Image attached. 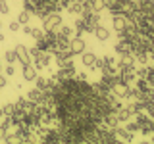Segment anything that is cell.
I'll return each mask as SVG.
<instances>
[{
  "instance_id": "cell-1",
  "label": "cell",
  "mask_w": 154,
  "mask_h": 144,
  "mask_svg": "<svg viewBox=\"0 0 154 144\" xmlns=\"http://www.w3.org/2000/svg\"><path fill=\"white\" fill-rule=\"evenodd\" d=\"M60 25H62V16L58 12H50L45 19H42V27H45V31H54V33H58Z\"/></svg>"
},
{
  "instance_id": "cell-2",
  "label": "cell",
  "mask_w": 154,
  "mask_h": 144,
  "mask_svg": "<svg viewBox=\"0 0 154 144\" xmlns=\"http://www.w3.org/2000/svg\"><path fill=\"white\" fill-rule=\"evenodd\" d=\"M112 23H114V27H116V31H123L125 27H127V23H129V17L127 16H123V14H116V16H112Z\"/></svg>"
},
{
  "instance_id": "cell-3",
  "label": "cell",
  "mask_w": 154,
  "mask_h": 144,
  "mask_svg": "<svg viewBox=\"0 0 154 144\" xmlns=\"http://www.w3.org/2000/svg\"><path fill=\"white\" fill-rule=\"evenodd\" d=\"M69 50L73 52V54H83L85 52V40L81 37H73L69 40Z\"/></svg>"
},
{
  "instance_id": "cell-4",
  "label": "cell",
  "mask_w": 154,
  "mask_h": 144,
  "mask_svg": "<svg viewBox=\"0 0 154 144\" xmlns=\"http://www.w3.org/2000/svg\"><path fill=\"white\" fill-rule=\"evenodd\" d=\"M14 50H16V56H17V60L21 62L23 65L31 62V54H29V50H27V48L23 46V44H17L16 48H14Z\"/></svg>"
},
{
  "instance_id": "cell-5",
  "label": "cell",
  "mask_w": 154,
  "mask_h": 144,
  "mask_svg": "<svg viewBox=\"0 0 154 144\" xmlns=\"http://www.w3.org/2000/svg\"><path fill=\"white\" fill-rule=\"evenodd\" d=\"M23 79L25 81H35L37 79V67L31 65V62L23 65Z\"/></svg>"
},
{
  "instance_id": "cell-6",
  "label": "cell",
  "mask_w": 154,
  "mask_h": 144,
  "mask_svg": "<svg viewBox=\"0 0 154 144\" xmlns=\"http://www.w3.org/2000/svg\"><path fill=\"white\" fill-rule=\"evenodd\" d=\"M94 37L98 38V40H108L110 38V31L106 27H102V25H96V29H94Z\"/></svg>"
},
{
  "instance_id": "cell-7",
  "label": "cell",
  "mask_w": 154,
  "mask_h": 144,
  "mask_svg": "<svg viewBox=\"0 0 154 144\" xmlns=\"http://www.w3.org/2000/svg\"><path fill=\"white\" fill-rule=\"evenodd\" d=\"M81 62H83L85 67H93L94 62H96V54H93V52H83V58H81Z\"/></svg>"
},
{
  "instance_id": "cell-8",
  "label": "cell",
  "mask_w": 154,
  "mask_h": 144,
  "mask_svg": "<svg viewBox=\"0 0 154 144\" xmlns=\"http://www.w3.org/2000/svg\"><path fill=\"white\" fill-rule=\"evenodd\" d=\"M27 100H31V102L38 104V102L42 100V90H41V88H33V90H29V92H27Z\"/></svg>"
},
{
  "instance_id": "cell-9",
  "label": "cell",
  "mask_w": 154,
  "mask_h": 144,
  "mask_svg": "<svg viewBox=\"0 0 154 144\" xmlns=\"http://www.w3.org/2000/svg\"><path fill=\"white\" fill-rule=\"evenodd\" d=\"M17 21L21 23V25L29 23V21H31V12H27V10H21V12H19V16H17Z\"/></svg>"
},
{
  "instance_id": "cell-10",
  "label": "cell",
  "mask_w": 154,
  "mask_h": 144,
  "mask_svg": "<svg viewBox=\"0 0 154 144\" xmlns=\"http://www.w3.org/2000/svg\"><path fill=\"white\" fill-rule=\"evenodd\" d=\"M58 33H60V35H64V37H75V31L71 27H67V25H60V29H58Z\"/></svg>"
},
{
  "instance_id": "cell-11",
  "label": "cell",
  "mask_w": 154,
  "mask_h": 144,
  "mask_svg": "<svg viewBox=\"0 0 154 144\" xmlns=\"http://www.w3.org/2000/svg\"><path fill=\"white\" fill-rule=\"evenodd\" d=\"M4 58H6V62H8V64H14V62L17 60L16 50H6V52H4Z\"/></svg>"
},
{
  "instance_id": "cell-12",
  "label": "cell",
  "mask_w": 154,
  "mask_h": 144,
  "mask_svg": "<svg viewBox=\"0 0 154 144\" xmlns=\"http://www.w3.org/2000/svg\"><path fill=\"white\" fill-rule=\"evenodd\" d=\"M2 112H4V115H12L14 112H16V104H6L2 108Z\"/></svg>"
},
{
  "instance_id": "cell-13",
  "label": "cell",
  "mask_w": 154,
  "mask_h": 144,
  "mask_svg": "<svg viewBox=\"0 0 154 144\" xmlns=\"http://www.w3.org/2000/svg\"><path fill=\"white\" fill-rule=\"evenodd\" d=\"M0 14H2V16L10 14V6H8V2H6V0H0Z\"/></svg>"
},
{
  "instance_id": "cell-14",
  "label": "cell",
  "mask_w": 154,
  "mask_h": 144,
  "mask_svg": "<svg viewBox=\"0 0 154 144\" xmlns=\"http://www.w3.org/2000/svg\"><path fill=\"white\" fill-rule=\"evenodd\" d=\"M37 88H41V90H45L46 88V85H48V81L46 79H42V77H37Z\"/></svg>"
},
{
  "instance_id": "cell-15",
  "label": "cell",
  "mask_w": 154,
  "mask_h": 144,
  "mask_svg": "<svg viewBox=\"0 0 154 144\" xmlns=\"http://www.w3.org/2000/svg\"><path fill=\"white\" fill-rule=\"evenodd\" d=\"M4 73H6V77H12L14 73H16V67H14V64H8L6 69H4Z\"/></svg>"
},
{
  "instance_id": "cell-16",
  "label": "cell",
  "mask_w": 154,
  "mask_h": 144,
  "mask_svg": "<svg viewBox=\"0 0 154 144\" xmlns=\"http://www.w3.org/2000/svg\"><path fill=\"white\" fill-rule=\"evenodd\" d=\"M19 29H21V23H19V21H12V23H10V31L17 33Z\"/></svg>"
},
{
  "instance_id": "cell-17",
  "label": "cell",
  "mask_w": 154,
  "mask_h": 144,
  "mask_svg": "<svg viewBox=\"0 0 154 144\" xmlns=\"http://www.w3.org/2000/svg\"><path fill=\"white\" fill-rule=\"evenodd\" d=\"M31 37H33V38H37V40H38V38L42 37V31H41V29H33V31H31Z\"/></svg>"
},
{
  "instance_id": "cell-18",
  "label": "cell",
  "mask_w": 154,
  "mask_h": 144,
  "mask_svg": "<svg viewBox=\"0 0 154 144\" xmlns=\"http://www.w3.org/2000/svg\"><path fill=\"white\" fill-rule=\"evenodd\" d=\"M21 29H23V33H25V35H31V31H33V27H31V25H27V23H25V25H23Z\"/></svg>"
},
{
  "instance_id": "cell-19",
  "label": "cell",
  "mask_w": 154,
  "mask_h": 144,
  "mask_svg": "<svg viewBox=\"0 0 154 144\" xmlns=\"http://www.w3.org/2000/svg\"><path fill=\"white\" fill-rule=\"evenodd\" d=\"M8 85V79L4 75H0V88H2V86H6Z\"/></svg>"
},
{
  "instance_id": "cell-20",
  "label": "cell",
  "mask_w": 154,
  "mask_h": 144,
  "mask_svg": "<svg viewBox=\"0 0 154 144\" xmlns=\"http://www.w3.org/2000/svg\"><path fill=\"white\" fill-rule=\"evenodd\" d=\"M137 129H139L137 123H129V125H127V131H137Z\"/></svg>"
},
{
  "instance_id": "cell-21",
  "label": "cell",
  "mask_w": 154,
  "mask_h": 144,
  "mask_svg": "<svg viewBox=\"0 0 154 144\" xmlns=\"http://www.w3.org/2000/svg\"><path fill=\"white\" fill-rule=\"evenodd\" d=\"M4 136H6V129L0 125V138H4Z\"/></svg>"
},
{
  "instance_id": "cell-22",
  "label": "cell",
  "mask_w": 154,
  "mask_h": 144,
  "mask_svg": "<svg viewBox=\"0 0 154 144\" xmlns=\"http://www.w3.org/2000/svg\"><path fill=\"white\" fill-rule=\"evenodd\" d=\"M4 40H6V37H4V33L0 31V42H4Z\"/></svg>"
},
{
  "instance_id": "cell-23",
  "label": "cell",
  "mask_w": 154,
  "mask_h": 144,
  "mask_svg": "<svg viewBox=\"0 0 154 144\" xmlns=\"http://www.w3.org/2000/svg\"><path fill=\"white\" fill-rule=\"evenodd\" d=\"M2 115H4V112H2V110H0V117H2Z\"/></svg>"
},
{
  "instance_id": "cell-24",
  "label": "cell",
  "mask_w": 154,
  "mask_h": 144,
  "mask_svg": "<svg viewBox=\"0 0 154 144\" xmlns=\"http://www.w3.org/2000/svg\"><path fill=\"white\" fill-rule=\"evenodd\" d=\"M148 2H150V4H154V0H148Z\"/></svg>"
},
{
  "instance_id": "cell-25",
  "label": "cell",
  "mask_w": 154,
  "mask_h": 144,
  "mask_svg": "<svg viewBox=\"0 0 154 144\" xmlns=\"http://www.w3.org/2000/svg\"><path fill=\"white\" fill-rule=\"evenodd\" d=\"M0 27H2V21H0Z\"/></svg>"
},
{
  "instance_id": "cell-26",
  "label": "cell",
  "mask_w": 154,
  "mask_h": 144,
  "mask_svg": "<svg viewBox=\"0 0 154 144\" xmlns=\"http://www.w3.org/2000/svg\"><path fill=\"white\" fill-rule=\"evenodd\" d=\"M0 71H2V65H0Z\"/></svg>"
}]
</instances>
